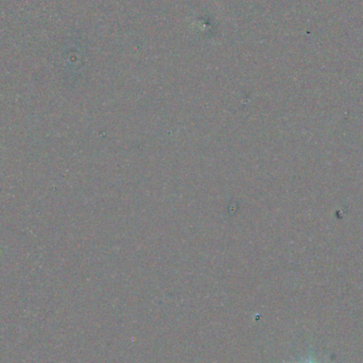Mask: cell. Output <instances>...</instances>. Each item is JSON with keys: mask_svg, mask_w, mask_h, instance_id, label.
I'll use <instances>...</instances> for the list:
<instances>
[{"mask_svg": "<svg viewBox=\"0 0 363 363\" xmlns=\"http://www.w3.org/2000/svg\"><path fill=\"white\" fill-rule=\"evenodd\" d=\"M302 363H319V362H316V361L313 358V357H309V358H308L307 360L304 361V362H302Z\"/></svg>", "mask_w": 363, "mask_h": 363, "instance_id": "cell-1", "label": "cell"}]
</instances>
